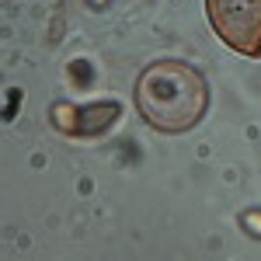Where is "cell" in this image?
Returning <instances> with one entry per match:
<instances>
[{
    "label": "cell",
    "instance_id": "5b68a950",
    "mask_svg": "<svg viewBox=\"0 0 261 261\" xmlns=\"http://www.w3.org/2000/svg\"><path fill=\"white\" fill-rule=\"evenodd\" d=\"M94 4H105V0H94Z\"/></svg>",
    "mask_w": 261,
    "mask_h": 261
},
{
    "label": "cell",
    "instance_id": "7a4b0ae2",
    "mask_svg": "<svg viewBox=\"0 0 261 261\" xmlns=\"http://www.w3.org/2000/svg\"><path fill=\"white\" fill-rule=\"evenodd\" d=\"M205 21L230 53L261 60V0H205Z\"/></svg>",
    "mask_w": 261,
    "mask_h": 261
},
{
    "label": "cell",
    "instance_id": "6da1fadb",
    "mask_svg": "<svg viewBox=\"0 0 261 261\" xmlns=\"http://www.w3.org/2000/svg\"><path fill=\"white\" fill-rule=\"evenodd\" d=\"M133 101L157 133H188L209 112V81L192 63L157 60L140 70Z\"/></svg>",
    "mask_w": 261,
    "mask_h": 261
},
{
    "label": "cell",
    "instance_id": "3957f363",
    "mask_svg": "<svg viewBox=\"0 0 261 261\" xmlns=\"http://www.w3.org/2000/svg\"><path fill=\"white\" fill-rule=\"evenodd\" d=\"M122 115V105L119 101H94V105H84V108H73V133L81 136H94L101 129H108L112 122Z\"/></svg>",
    "mask_w": 261,
    "mask_h": 261
},
{
    "label": "cell",
    "instance_id": "277c9868",
    "mask_svg": "<svg viewBox=\"0 0 261 261\" xmlns=\"http://www.w3.org/2000/svg\"><path fill=\"white\" fill-rule=\"evenodd\" d=\"M241 223H244V226H251V230H254L251 237H261V213H244V216H241Z\"/></svg>",
    "mask_w": 261,
    "mask_h": 261
}]
</instances>
